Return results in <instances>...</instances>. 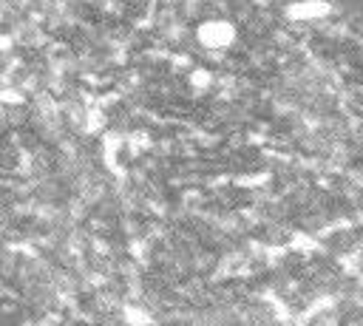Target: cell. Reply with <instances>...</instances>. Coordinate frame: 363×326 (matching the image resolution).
I'll use <instances>...</instances> for the list:
<instances>
[{
    "label": "cell",
    "mask_w": 363,
    "mask_h": 326,
    "mask_svg": "<svg viewBox=\"0 0 363 326\" xmlns=\"http://www.w3.org/2000/svg\"><path fill=\"white\" fill-rule=\"evenodd\" d=\"M233 40H235V28L227 20H207L204 26H199V43L210 51L227 48Z\"/></svg>",
    "instance_id": "6da1fadb"
}]
</instances>
